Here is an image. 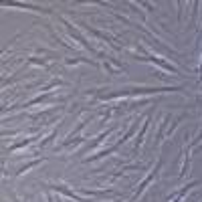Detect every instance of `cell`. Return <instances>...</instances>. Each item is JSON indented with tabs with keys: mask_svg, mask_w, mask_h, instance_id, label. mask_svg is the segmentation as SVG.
I'll return each mask as SVG.
<instances>
[{
	"mask_svg": "<svg viewBox=\"0 0 202 202\" xmlns=\"http://www.w3.org/2000/svg\"><path fill=\"white\" fill-rule=\"evenodd\" d=\"M37 164H39V160H37V162H30V164H26V166H22V168H20L18 172H16V176H20V174H24V172H26L29 168H33V166H37Z\"/></svg>",
	"mask_w": 202,
	"mask_h": 202,
	"instance_id": "obj_1",
	"label": "cell"
},
{
	"mask_svg": "<svg viewBox=\"0 0 202 202\" xmlns=\"http://www.w3.org/2000/svg\"><path fill=\"white\" fill-rule=\"evenodd\" d=\"M200 73H202V63H200Z\"/></svg>",
	"mask_w": 202,
	"mask_h": 202,
	"instance_id": "obj_2",
	"label": "cell"
}]
</instances>
